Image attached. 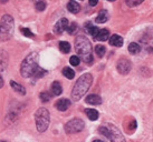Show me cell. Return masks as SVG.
I'll return each mask as SVG.
<instances>
[{"mask_svg":"<svg viewBox=\"0 0 153 142\" xmlns=\"http://www.w3.org/2000/svg\"><path fill=\"white\" fill-rule=\"evenodd\" d=\"M75 50L78 53L79 59L84 62L91 63L93 62V53H92V45L85 36H78L75 39Z\"/></svg>","mask_w":153,"mask_h":142,"instance_id":"cell-1","label":"cell"},{"mask_svg":"<svg viewBox=\"0 0 153 142\" xmlns=\"http://www.w3.org/2000/svg\"><path fill=\"white\" fill-rule=\"evenodd\" d=\"M39 69L40 68L38 66V54L33 52L24 59L20 68V73L24 78H30V77L34 78V75Z\"/></svg>","mask_w":153,"mask_h":142,"instance_id":"cell-2","label":"cell"},{"mask_svg":"<svg viewBox=\"0 0 153 142\" xmlns=\"http://www.w3.org/2000/svg\"><path fill=\"white\" fill-rule=\"evenodd\" d=\"M93 82V77L89 73H85L79 77V79L76 81V83L74 86V89L72 91V98L75 101H78L81 98L84 97L87 90L89 89L91 84Z\"/></svg>","mask_w":153,"mask_h":142,"instance_id":"cell-3","label":"cell"},{"mask_svg":"<svg viewBox=\"0 0 153 142\" xmlns=\"http://www.w3.org/2000/svg\"><path fill=\"white\" fill-rule=\"evenodd\" d=\"M13 34V19L9 15H4L0 22V40H9Z\"/></svg>","mask_w":153,"mask_h":142,"instance_id":"cell-4","label":"cell"},{"mask_svg":"<svg viewBox=\"0 0 153 142\" xmlns=\"http://www.w3.org/2000/svg\"><path fill=\"white\" fill-rule=\"evenodd\" d=\"M98 130L111 142H125L122 133L120 132V130L117 128H115L114 125H111V124L102 125V127H100Z\"/></svg>","mask_w":153,"mask_h":142,"instance_id":"cell-5","label":"cell"},{"mask_svg":"<svg viewBox=\"0 0 153 142\" xmlns=\"http://www.w3.org/2000/svg\"><path fill=\"white\" fill-rule=\"evenodd\" d=\"M35 121H36V127L39 132H45L49 125L51 117L48 110L45 108H40L35 113Z\"/></svg>","mask_w":153,"mask_h":142,"instance_id":"cell-6","label":"cell"},{"mask_svg":"<svg viewBox=\"0 0 153 142\" xmlns=\"http://www.w3.org/2000/svg\"><path fill=\"white\" fill-rule=\"evenodd\" d=\"M85 123L81 119H73L65 124V131L67 133H77L84 129Z\"/></svg>","mask_w":153,"mask_h":142,"instance_id":"cell-7","label":"cell"},{"mask_svg":"<svg viewBox=\"0 0 153 142\" xmlns=\"http://www.w3.org/2000/svg\"><path fill=\"white\" fill-rule=\"evenodd\" d=\"M131 62L128 61V59H120L119 62H117V70L121 75H128L130 70H131Z\"/></svg>","mask_w":153,"mask_h":142,"instance_id":"cell-8","label":"cell"},{"mask_svg":"<svg viewBox=\"0 0 153 142\" xmlns=\"http://www.w3.org/2000/svg\"><path fill=\"white\" fill-rule=\"evenodd\" d=\"M67 27H68V20L66 19V18H62V19L58 20V22L55 25L54 31H55V34H60L67 29Z\"/></svg>","mask_w":153,"mask_h":142,"instance_id":"cell-9","label":"cell"},{"mask_svg":"<svg viewBox=\"0 0 153 142\" xmlns=\"http://www.w3.org/2000/svg\"><path fill=\"white\" fill-rule=\"evenodd\" d=\"M85 101H86V103L92 105H97L102 103V99H101V97L97 96V94H89V96L86 97Z\"/></svg>","mask_w":153,"mask_h":142,"instance_id":"cell-10","label":"cell"},{"mask_svg":"<svg viewBox=\"0 0 153 142\" xmlns=\"http://www.w3.org/2000/svg\"><path fill=\"white\" fill-rule=\"evenodd\" d=\"M69 105H71V101L68 100V99H59V100L55 103V107L57 108V110H59V111L67 110V109L69 108Z\"/></svg>","mask_w":153,"mask_h":142,"instance_id":"cell-11","label":"cell"},{"mask_svg":"<svg viewBox=\"0 0 153 142\" xmlns=\"http://www.w3.org/2000/svg\"><path fill=\"white\" fill-rule=\"evenodd\" d=\"M110 37V32L107 29H102V30H98L97 34L95 36V40H98V41H106L107 39Z\"/></svg>","mask_w":153,"mask_h":142,"instance_id":"cell-12","label":"cell"},{"mask_svg":"<svg viewBox=\"0 0 153 142\" xmlns=\"http://www.w3.org/2000/svg\"><path fill=\"white\" fill-rule=\"evenodd\" d=\"M110 45L114 47H122L123 46V38L119 34H113L110 38Z\"/></svg>","mask_w":153,"mask_h":142,"instance_id":"cell-13","label":"cell"},{"mask_svg":"<svg viewBox=\"0 0 153 142\" xmlns=\"http://www.w3.org/2000/svg\"><path fill=\"white\" fill-rule=\"evenodd\" d=\"M67 9L69 12L77 13V12H79V10H81V6L77 4L75 0H71L67 4Z\"/></svg>","mask_w":153,"mask_h":142,"instance_id":"cell-14","label":"cell"},{"mask_svg":"<svg viewBox=\"0 0 153 142\" xmlns=\"http://www.w3.org/2000/svg\"><path fill=\"white\" fill-rule=\"evenodd\" d=\"M107 20H108V12L106 10H101L100 13L97 15V17H96V22L97 23H104Z\"/></svg>","mask_w":153,"mask_h":142,"instance_id":"cell-15","label":"cell"},{"mask_svg":"<svg viewBox=\"0 0 153 142\" xmlns=\"http://www.w3.org/2000/svg\"><path fill=\"white\" fill-rule=\"evenodd\" d=\"M51 90V92H53V94H54V96H59L60 93L63 92L62 84H60L58 81H55V82H53Z\"/></svg>","mask_w":153,"mask_h":142,"instance_id":"cell-16","label":"cell"},{"mask_svg":"<svg viewBox=\"0 0 153 142\" xmlns=\"http://www.w3.org/2000/svg\"><path fill=\"white\" fill-rule=\"evenodd\" d=\"M10 86H11V88L16 92H18L19 94H22V96H25L26 94V90L22 84L17 83V82H15V81H11V82H10Z\"/></svg>","mask_w":153,"mask_h":142,"instance_id":"cell-17","label":"cell"},{"mask_svg":"<svg viewBox=\"0 0 153 142\" xmlns=\"http://www.w3.org/2000/svg\"><path fill=\"white\" fill-rule=\"evenodd\" d=\"M85 112H86V114H87V117H88L89 120L95 121V120H97L98 119V111L97 110H95V109H86Z\"/></svg>","mask_w":153,"mask_h":142,"instance_id":"cell-18","label":"cell"},{"mask_svg":"<svg viewBox=\"0 0 153 142\" xmlns=\"http://www.w3.org/2000/svg\"><path fill=\"white\" fill-rule=\"evenodd\" d=\"M140 50H141V47L139 43H136V42H132V43H130V46H128V51H130V53L136 54L140 52Z\"/></svg>","mask_w":153,"mask_h":142,"instance_id":"cell-19","label":"cell"},{"mask_svg":"<svg viewBox=\"0 0 153 142\" xmlns=\"http://www.w3.org/2000/svg\"><path fill=\"white\" fill-rule=\"evenodd\" d=\"M86 30H87V32H88L93 38H95V36H96L98 32L97 27H94V26L91 25V23H87V25H86Z\"/></svg>","mask_w":153,"mask_h":142,"instance_id":"cell-20","label":"cell"},{"mask_svg":"<svg viewBox=\"0 0 153 142\" xmlns=\"http://www.w3.org/2000/svg\"><path fill=\"white\" fill-rule=\"evenodd\" d=\"M59 49L63 53H68L71 51V45L67 41H60L59 42Z\"/></svg>","mask_w":153,"mask_h":142,"instance_id":"cell-21","label":"cell"},{"mask_svg":"<svg viewBox=\"0 0 153 142\" xmlns=\"http://www.w3.org/2000/svg\"><path fill=\"white\" fill-rule=\"evenodd\" d=\"M63 75H64L67 79H73V78L75 77V72H74V70L71 69V68L65 67L64 69H63Z\"/></svg>","mask_w":153,"mask_h":142,"instance_id":"cell-22","label":"cell"},{"mask_svg":"<svg viewBox=\"0 0 153 142\" xmlns=\"http://www.w3.org/2000/svg\"><path fill=\"white\" fill-rule=\"evenodd\" d=\"M105 51H106V49L102 45H98V46L95 47V52H96V54H97L100 58H102L103 56L105 54Z\"/></svg>","mask_w":153,"mask_h":142,"instance_id":"cell-23","label":"cell"},{"mask_svg":"<svg viewBox=\"0 0 153 142\" xmlns=\"http://www.w3.org/2000/svg\"><path fill=\"white\" fill-rule=\"evenodd\" d=\"M7 57H6V54H0V70L2 71L6 69V67H7Z\"/></svg>","mask_w":153,"mask_h":142,"instance_id":"cell-24","label":"cell"},{"mask_svg":"<svg viewBox=\"0 0 153 142\" xmlns=\"http://www.w3.org/2000/svg\"><path fill=\"white\" fill-rule=\"evenodd\" d=\"M36 9L37 11H44L46 9V2L44 0H39L36 2Z\"/></svg>","mask_w":153,"mask_h":142,"instance_id":"cell-25","label":"cell"},{"mask_svg":"<svg viewBox=\"0 0 153 142\" xmlns=\"http://www.w3.org/2000/svg\"><path fill=\"white\" fill-rule=\"evenodd\" d=\"M144 0H125V2L128 4V7H135L137 4H142Z\"/></svg>","mask_w":153,"mask_h":142,"instance_id":"cell-26","label":"cell"},{"mask_svg":"<svg viewBox=\"0 0 153 142\" xmlns=\"http://www.w3.org/2000/svg\"><path fill=\"white\" fill-rule=\"evenodd\" d=\"M69 62H71L72 66H78L79 62H81V59H79L78 56H72L71 59H69Z\"/></svg>","mask_w":153,"mask_h":142,"instance_id":"cell-27","label":"cell"},{"mask_svg":"<svg viewBox=\"0 0 153 142\" xmlns=\"http://www.w3.org/2000/svg\"><path fill=\"white\" fill-rule=\"evenodd\" d=\"M40 100L43 101V102H48V101L51 100V94H49V93H48V92H42V93H40Z\"/></svg>","mask_w":153,"mask_h":142,"instance_id":"cell-28","label":"cell"},{"mask_svg":"<svg viewBox=\"0 0 153 142\" xmlns=\"http://www.w3.org/2000/svg\"><path fill=\"white\" fill-rule=\"evenodd\" d=\"M20 31H22V34H24V36H26V37H28V38L34 37V34H33L29 29H27V28H22V29H20Z\"/></svg>","mask_w":153,"mask_h":142,"instance_id":"cell-29","label":"cell"},{"mask_svg":"<svg viewBox=\"0 0 153 142\" xmlns=\"http://www.w3.org/2000/svg\"><path fill=\"white\" fill-rule=\"evenodd\" d=\"M76 29H77V25L75 23V22H73L71 26H68L67 29H66V30L68 31V34H73L74 32H75V31H76Z\"/></svg>","mask_w":153,"mask_h":142,"instance_id":"cell-30","label":"cell"},{"mask_svg":"<svg viewBox=\"0 0 153 142\" xmlns=\"http://www.w3.org/2000/svg\"><path fill=\"white\" fill-rule=\"evenodd\" d=\"M97 4H98V0H89V4H91L92 7L96 6Z\"/></svg>","mask_w":153,"mask_h":142,"instance_id":"cell-31","label":"cell"},{"mask_svg":"<svg viewBox=\"0 0 153 142\" xmlns=\"http://www.w3.org/2000/svg\"><path fill=\"white\" fill-rule=\"evenodd\" d=\"M4 86V80H2V78H1V75H0V88Z\"/></svg>","mask_w":153,"mask_h":142,"instance_id":"cell-32","label":"cell"},{"mask_svg":"<svg viewBox=\"0 0 153 142\" xmlns=\"http://www.w3.org/2000/svg\"><path fill=\"white\" fill-rule=\"evenodd\" d=\"M7 1H9V0H0L1 4H4V2H7Z\"/></svg>","mask_w":153,"mask_h":142,"instance_id":"cell-33","label":"cell"},{"mask_svg":"<svg viewBox=\"0 0 153 142\" xmlns=\"http://www.w3.org/2000/svg\"><path fill=\"white\" fill-rule=\"evenodd\" d=\"M93 142H103V141H102V140H94Z\"/></svg>","mask_w":153,"mask_h":142,"instance_id":"cell-34","label":"cell"},{"mask_svg":"<svg viewBox=\"0 0 153 142\" xmlns=\"http://www.w3.org/2000/svg\"><path fill=\"white\" fill-rule=\"evenodd\" d=\"M108 1H115V0H108Z\"/></svg>","mask_w":153,"mask_h":142,"instance_id":"cell-35","label":"cell"},{"mask_svg":"<svg viewBox=\"0 0 153 142\" xmlns=\"http://www.w3.org/2000/svg\"><path fill=\"white\" fill-rule=\"evenodd\" d=\"M0 142H7V141H0Z\"/></svg>","mask_w":153,"mask_h":142,"instance_id":"cell-36","label":"cell"}]
</instances>
